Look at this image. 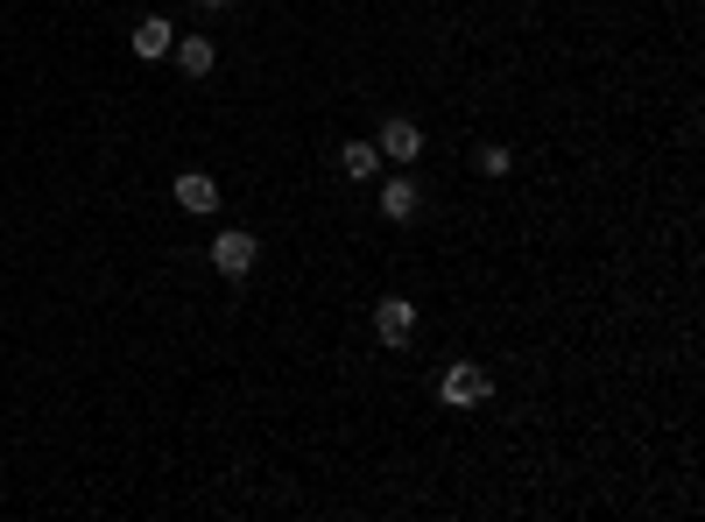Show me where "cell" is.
<instances>
[{
	"label": "cell",
	"mask_w": 705,
	"mask_h": 522,
	"mask_svg": "<svg viewBox=\"0 0 705 522\" xmlns=\"http://www.w3.org/2000/svg\"><path fill=\"white\" fill-rule=\"evenodd\" d=\"M339 170H347L353 184H367V177L381 170V148H374V142H347V148H339Z\"/></svg>",
	"instance_id": "obj_9"
},
{
	"label": "cell",
	"mask_w": 705,
	"mask_h": 522,
	"mask_svg": "<svg viewBox=\"0 0 705 522\" xmlns=\"http://www.w3.org/2000/svg\"><path fill=\"white\" fill-rule=\"evenodd\" d=\"M198 8H205V14H227V8H233V0H198Z\"/></svg>",
	"instance_id": "obj_11"
},
{
	"label": "cell",
	"mask_w": 705,
	"mask_h": 522,
	"mask_svg": "<svg viewBox=\"0 0 705 522\" xmlns=\"http://www.w3.org/2000/svg\"><path fill=\"white\" fill-rule=\"evenodd\" d=\"M170 191H177V205H184V213H198V219H205V213H219V198H227V191H219L205 170H184Z\"/></svg>",
	"instance_id": "obj_5"
},
{
	"label": "cell",
	"mask_w": 705,
	"mask_h": 522,
	"mask_svg": "<svg viewBox=\"0 0 705 522\" xmlns=\"http://www.w3.org/2000/svg\"><path fill=\"white\" fill-rule=\"evenodd\" d=\"M374 148H381V156H396V162H416V156H424V128L396 113V121H381V142H374Z\"/></svg>",
	"instance_id": "obj_6"
},
{
	"label": "cell",
	"mask_w": 705,
	"mask_h": 522,
	"mask_svg": "<svg viewBox=\"0 0 705 522\" xmlns=\"http://www.w3.org/2000/svg\"><path fill=\"white\" fill-rule=\"evenodd\" d=\"M170 43H177V28L162 22V14L134 22V57H148V64H156V57H170Z\"/></svg>",
	"instance_id": "obj_7"
},
{
	"label": "cell",
	"mask_w": 705,
	"mask_h": 522,
	"mask_svg": "<svg viewBox=\"0 0 705 522\" xmlns=\"http://www.w3.org/2000/svg\"><path fill=\"white\" fill-rule=\"evenodd\" d=\"M381 213L396 219V227H410V219L424 213V184H416V177H388L381 184Z\"/></svg>",
	"instance_id": "obj_4"
},
{
	"label": "cell",
	"mask_w": 705,
	"mask_h": 522,
	"mask_svg": "<svg viewBox=\"0 0 705 522\" xmlns=\"http://www.w3.org/2000/svg\"><path fill=\"white\" fill-rule=\"evenodd\" d=\"M254 255H262V241H254L247 227H227V233L212 241V268H219V276H247Z\"/></svg>",
	"instance_id": "obj_2"
},
{
	"label": "cell",
	"mask_w": 705,
	"mask_h": 522,
	"mask_svg": "<svg viewBox=\"0 0 705 522\" xmlns=\"http://www.w3.org/2000/svg\"><path fill=\"white\" fill-rule=\"evenodd\" d=\"M374 332H381V347H410L416 304H410V296H381V304H374Z\"/></svg>",
	"instance_id": "obj_3"
},
{
	"label": "cell",
	"mask_w": 705,
	"mask_h": 522,
	"mask_svg": "<svg viewBox=\"0 0 705 522\" xmlns=\"http://www.w3.org/2000/svg\"><path fill=\"white\" fill-rule=\"evenodd\" d=\"M177 50V71L184 78H212V36H184V43H170Z\"/></svg>",
	"instance_id": "obj_8"
},
{
	"label": "cell",
	"mask_w": 705,
	"mask_h": 522,
	"mask_svg": "<svg viewBox=\"0 0 705 522\" xmlns=\"http://www.w3.org/2000/svg\"><path fill=\"white\" fill-rule=\"evenodd\" d=\"M479 177H508V170H515V148H501V142H487V148H479Z\"/></svg>",
	"instance_id": "obj_10"
},
{
	"label": "cell",
	"mask_w": 705,
	"mask_h": 522,
	"mask_svg": "<svg viewBox=\"0 0 705 522\" xmlns=\"http://www.w3.org/2000/svg\"><path fill=\"white\" fill-rule=\"evenodd\" d=\"M494 396V375L479 361H452L445 367V381H438V402H452V410H473V402H487Z\"/></svg>",
	"instance_id": "obj_1"
}]
</instances>
